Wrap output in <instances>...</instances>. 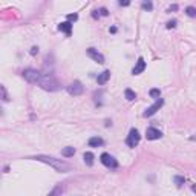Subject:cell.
<instances>
[{
	"mask_svg": "<svg viewBox=\"0 0 196 196\" xmlns=\"http://www.w3.org/2000/svg\"><path fill=\"white\" fill-rule=\"evenodd\" d=\"M124 97H126V100H129V101H133V100L136 98V94H135L132 89H126V90H124Z\"/></svg>",
	"mask_w": 196,
	"mask_h": 196,
	"instance_id": "2e32d148",
	"label": "cell"
},
{
	"mask_svg": "<svg viewBox=\"0 0 196 196\" xmlns=\"http://www.w3.org/2000/svg\"><path fill=\"white\" fill-rule=\"evenodd\" d=\"M83 90H84V87H83V84L80 81H74V83H71L67 86V92L71 95H81Z\"/></svg>",
	"mask_w": 196,
	"mask_h": 196,
	"instance_id": "52a82bcc",
	"label": "cell"
},
{
	"mask_svg": "<svg viewBox=\"0 0 196 196\" xmlns=\"http://www.w3.org/2000/svg\"><path fill=\"white\" fill-rule=\"evenodd\" d=\"M186 14L189 17H196V8L195 6H187L186 8Z\"/></svg>",
	"mask_w": 196,
	"mask_h": 196,
	"instance_id": "ac0fdd59",
	"label": "cell"
},
{
	"mask_svg": "<svg viewBox=\"0 0 196 196\" xmlns=\"http://www.w3.org/2000/svg\"><path fill=\"white\" fill-rule=\"evenodd\" d=\"M37 52H38V48H37V46H34V48L31 49V54H32V55H35Z\"/></svg>",
	"mask_w": 196,
	"mask_h": 196,
	"instance_id": "4316f807",
	"label": "cell"
},
{
	"mask_svg": "<svg viewBox=\"0 0 196 196\" xmlns=\"http://www.w3.org/2000/svg\"><path fill=\"white\" fill-rule=\"evenodd\" d=\"M149 94H150V97H152V98H156V100L161 97V90H159V89H150V92H149Z\"/></svg>",
	"mask_w": 196,
	"mask_h": 196,
	"instance_id": "d6986e66",
	"label": "cell"
},
{
	"mask_svg": "<svg viewBox=\"0 0 196 196\" xmlns=\"http://www.w3.org/2000/svg\"><path fill=\"white\" fill-rule=\"evenodd\" d=\"M100 159H101V163H103L106 167H109V169H117V167H118L117 159H115L112 155H109V153H103V155L100 156Z\"/></svg>",
	"mask_w": 196,
	"mask_h": 196,
	"instance_id": "8992f818",
	"label": "cell"
},
{
	"mask_svg": "<svg viewBox=\"0 0 196 196\" xmlns=\"http://www.w3.org/2000/svg\"><path fill=\"white\" fill-rule=\"evenodd\" d=\"M0 90H2V100H3V101H9V97H8L6 87H5V86H2V87H0Z\"/></svg>",
	"mask_w": 196,
	"mask_h": 196,
	"instance_id": "ffe728a7",
	"label": "cell"
},
{
	"mask_svg": "<svg viewBox=\"0 0 196 196\" xmlns=\"http://www.w3.org/2000/svg\"><path fill=\"white\" fill-rule=\"evenodd\" d=\"M23 78L28 83H38L41 78V74L37 69H25L23 71Z\"/></svg>",
	"mask_w": 196,
	"mask_h": 196,
	"instance_id": "3957f363",
	"label": "cell"
},
{
	"mask_svg": "<svg viewBox=\"0 0 196 196\" xmlns=\"http://www.w3.org/2000/svg\"><path fill=\"white\" fill-rule=\"evenodd\" d=\"M58 29H60L61 32L71 35V32H72V23H69V21H63V23L58 25Z\"/></svg>",
	"mask_w": 196,
	"mask_h": 196,
	"instance_id": "7c38bea8",
	"label": "cell"
},
{
	"mask_svg": "<svg viewBox=\"0 0 196 196\" xmlns=\"http://www.w3.org/2000/svg\"><path fill=\"white\" fill-rule=\"evenodd\" d=\"M109 78H110V71H104L97 77V81H98V84H106L109 81Z\"/></svg>",
	"mask_w": 196,
	"mask_h": 196,
	"instance_id": "8fae6325",
	"label": "cell"
},
{
	"mask_svg": "<svg viewBox=\"0 0 196 196\" xmlns=\"http://www.w3.org/2000/svg\"><path fill=\"white\" fill-rule=\"evenodd\" d=\"M120 5H121V6H127V5H129V2H120Z\"/></svg>",
	"mask_w": 196,
	"mask_h": 196,
	"instance_id": "83f0119b",
	"label": "cell"
},
{
	"mask_svg": "<svg viewBox=\"0 0 196 196\" xmlns=\"http://www.w3.org/2000/svg\"><path fill=\"white\" fill-rule=\"evenodd\" d=\"M176 23H178L176 20H170V21H167V28H169V29H172V28H175V26H176Z\"/></svg>",
	"mask_w": 196,
	"mask_h": 196,
	"instance_id": "cb8c5ba5",
	"label": "cell"
},
{
	"mask_svg": "<svg viewBox=\"0 0 196 196\" xmlns=\"http://www.w3.org/2000/svg\"><path fill=\"white\" fill-rule=\"evenodd\" d=\"M87 55H89L90 58H94V60H95L97 63H100V64L104 63V55H103L101 52H98L95 48H89V49H87Z\"/></svg>",
	"mask_w": 196,
	"mask_h": 196,
	"instance_id": "ba28073f",
	"label": "cell"
},
{
	"mask_svg": "<svg viewBox=\"0 0 196 196\" xmlns=\"http://www.w3.org/2000/svg\"><path fill=\"white\" fill-rule=\"evenodd\" d=\"M143 9H147V11H152L153 9V3L152 2H143Z\"/></svg>",
	"mask_w": 196,
	"mask_h": 196,
	"instance_id": "44dd1931",
	"label": "cell"
},
{
	"mask_svg": "<svg viewBox=\"0 0 196 196\" xmlns=\"http://www.w3.org/2000/svg\"><path fill=\"white\" fill-rule=\"evenodd\" d=\"M78 18V14H67V20H69V23L71 21H75Z\"/></svg>",
	"mask_w": 196,
	"mask_h": 196,
	"instance_id": "603a6c76",
	"label": "cell"
},
{
	"mask_svg": "<svg viewBox=\"0 0 196 196\" xmlns=\"http://www.w3.org/2000/svg\"><path fill=\"white\" fill-rule=\"evenodd\" d=\"M192 190H193V192H195V193H196V184H195V186H193V187H192Z\"/></svg>",
	"mask_w": 196,
	"mask_h": 196,
	"instance_id": "f546056e",
	"label": "cell"
},
{
	"mask_svg": "<svg viewBox=\"0 0 196 196\" xmlns=\"http://www.w3.org/2000/svg\"><path fill=\"white\" fill-rule=\"evenodd\" d=\"M61 192H63V189L58 186V187H55V189L51 192V195H49V196H60V195H61Z\"/></svg>",
	"mask_w": 196,
	"mask_h": 196,
	"instance_id": "7402d4cb",
	"label": "cell"
},
{
	"mask_svg": "<svg viewBox=\"0 0 196 196\" xmlns=\"http://www.w3.org/2000/svg\"><path fill=\"white\" fill-rule=\"evenodd\" d=\"M35 159L37 161H41V163H44V164H49L51 167H54L57 172H69L71 170V166L66 163V161H63V159H57V158H52V156H46V155H38V156H35Z\"/></svg>",
	"mask_w": 196,
	"mask_h": 196,
	"instance_id": "6da1fadb",
	"label": "cell"
},
{
	"mask_svg": "<svg viewBox=\"0 0 196 196\" xmlns=\"http://www.w3.org/2000/svg\"><path fill=\"white\" fill-rule=\"evenodd\" d=\"M190 140H192V141H196V135L195 136H190Z\"/></svg>",
	"mask_w": 196,
	"mask_h": 196,
	"instance_id": "f1b7e54d",
	"label": "cell"
},
{
	"mask_svg": "<svg viewBox=\"0 0 196 196\" xmlns=\"http://www.w3.org/2000/svg\"><path fill=\"white\" fill-rule=\"evenodd\" d=\"M144 69H146V61H144L143 57H140L138 61H136V64H135V67L132 69V74L133 75H140L141 72H144Z\"/></svg>",
	"mask_w": 196,
	"mask_h": 196,
	"instance_id": "30bf717a",
	"label": "cell"
},
{
	"mask_svg": "<svg viewBox=\"0 0 196 196\" xmlns=\"http://www.w3.org/2000/svg\"><path fill=\"white\" fill-rule=\"evenodd\" d=\"M61 155L66 156V158L74 156V155H75V149H74V147H64V149L61 150Z\"/></svg>",
	"mask_w": 196,
	"mask_h": 196,
	"instance_id": "5bb4252c",
	"label": "cell"
},
{
	"mask_svg": "<svg viewBox=\"0 0 196 196\" xmlns=\"http://www.w3.org/2000/svg\"><path fill=\"white\" fill-rule=\"evenodd\" d=\"M38 84H40V87H43L44 90H49V92H55V90L60 89V83H58V81L54 78V75H51V74L41 75Z\"/></svg>",
	"mask_w": 196,
	"mask_h": 196,
	"instance_id": "7a4b0ae2",
	"label": "cell"
},
{
	"mask_svg": "<svg viewBox=\"0 0 196 196\" xmlns=\"http://www.w3.org/2000/svg\"><path fill=\"white\" fill-rule=\"evenodd\" d=\"M83 159H84V163H86L87 166H92V164H94V153L86 152V153L83 155Z\"/></svg>",
	"mask_w": 196,
	"mask_h": 196,
	"instance_id": "9a60e30c",
	"label": "cell"
},
{
	"mask_svg": "<svg viewBox=\"0 0 196 196\" xmlns=\"http://www.w3.org/2000/svg\"><path fill=\"white\" fill-rule=\"evenodd\" d=\"M140 141H141V135H140V132H138L136 129H130L129 136H127V140H126V144H127L130 149H133V147H136V146L140 144Z\"/></svg>",
	"mask_w": 196,
	"mask_h": 196,
	"instance_id": "277c9868",
	"label": "cell"
},
{
	"mask_svg": "<svg viewBox=\"0 0 196 196\" xmlns=\"http://www.w3.org/2000/svg\"><path fill=\"white\" fill-rule=\"evenodd\" d=\"M178 9V5H172L170 8H169V12H172V11H176Z\"/></svg>",
	"mask_w": 196,
	"mask_h": 196,
	"instance_id": "d4e9b609",
	"label": "cell"
},
{
	"mask_svg": "<svg viewBox=\"0 0 196 196\" xmlns=\"http://www.w3.org/2000/svg\"><path fill=\"white\" fill-rule=\"evenodd\" d=\"M103 140L100 138V136H92V138H89V146L90 147H100V146H103Z\"/></svg>",
	"mask_w": 196,
	"mask_h": 196,
	"instance_id": "4fadbf2b",
	"label": "cell"
},
{
	"mask_svg": "<svg viewBox=\"0 0 196 196\" xmlns=\"http://www.w3.org/2000/svg\"><path fill=\"white\" fill-rule=\"evenodd\" d=\"M100 12H101V15H107V14H109L106 8H101V9H100Z\"/></svg>",
	"mask_w": 196,
	"mask_h": 196,
	"instance_id": "484cf974",
	"label": "cell"
},
{
	"mask_svg": "<svg viewBox=\"0 0 196 196\" xmlns=\"http://www.w3.org/2000/svg\"><path fill=\"white\" fill-rule=\"evenodd\" d=\"M173 181H175V184H176V187H183V184L186 183V179H184V176H179V175H176V176L173 178Z\"/></svg>",
	"mask_w": 196,
	"mask_h": 196,
	"instance_id": "e0dca14e",
	"label": "cell"
},
{
	"mask_svg": "<svg viewBox=\"0 0 196 196\" xmlns=\"http://www.w3.org/2000/svg\"><path fill=\"white\" fill-rule=\"evenodd\" d=\"M163 104H164V100H163V98H158L155 104H152L150 107H147V109H146V112L143 113V117H144V118H147V117L155 115V113H156V112L161 109V106H163Z\"/></svg>",
	"mask_w": 196,
	"mask_h": 196,
	"instance_id": "5b68a950",
	"label": "cell"
},
{
	"mask_svg": "<svg viewBox=\"0 0 196 196\" xmlns=\"http://www.w3.org/2000/svg\"><path fill=\"white\" fill-rule=\"evenodd\" d=\"M146 136H147V140H150V141H155V140H159V138L163 136V133H161V130H159V129H155V127H149V129L146 130Z\"/></svg>",
	"mask_w": 196,
	"mask_h": 196,
	"instance_id": "9c48e42d",
	"label": "cell"
}]
</instances>
